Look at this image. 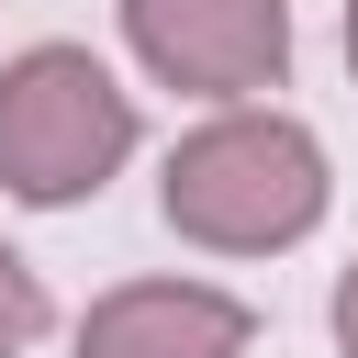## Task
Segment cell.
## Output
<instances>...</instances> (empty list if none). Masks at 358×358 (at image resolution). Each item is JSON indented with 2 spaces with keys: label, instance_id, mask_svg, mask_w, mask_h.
<instances>
[{
  "label": "cell",
  "instance_id": "obj_1",
  "mask_svg": "<svg viewBox=\"0 0 358 358\" xmlns=\"http://www.w3.org/2000/svg\"><path fill=\"white\" fill-rule=\"evenodd\" d=\"M324 201H336L324 134L280 101H213L157 168L168 235L201 246V257H280L324 224Z\"/></svg>",
  "mask_w": 358,
  "mask_h": 358
},
{
  "label": "cell",
  "instance_id": "obj_6",
  "mask_svg": "<svg viewBox=\"0 0 358 358\" xmlns=\"http://www.w3.org/2000/svg\"><path fill=\"white\" fill-rule=\"evenodd\" d=\"M336 347L358 358V257H347V280H336Z\"/></svg>",
  "mask_w": 358,
  "mask_h": 358
},
{
  "label": "cell",
  "instance_id": "obj_2",
  "mask_svg": "<svg viewBox=\"0 0 358 358\" xmlns=\"http://www.w3.org/2000/svg\"><path fill=\"white\" fill-rule=\"evenodd\" d=\"M134 157V90L90 45H22L0 67V190L34 213L101 201Z\"/></svg>",
  "mask_w": 358,
  "mask_h": 358
},
{
  "label": "cell",
  "instance_id": "obj_4",
  "mask_svg": "<svg viewBox=\"0 0 358 358\" xmlns=\"http://www.w3.org/2000/svg\"><path fill=\"white\" fill-rule=\"evenodd\" d=\"M257 313L213 280H123L78 313V358H246Z\"/></svg>",
  "mask_w": 358,
  "mask_h": 358
},
{
  "label": "cell",
  "instance_id": "obj_7",
  "mask_svg": "<svg viewBox=\"0 0 358 358\" xmlns=\"http://www.w3.org/2000/svg\"><path fill=\"white\" fill-rule=\"evenodd\" d=\"M347 78H358V0H347Z\"/></svg>",
  "mask_w": 358,
  "mask_h": 358
},
{
  "label": "cell",
  "instance_id": "obj_5",
  "mask_svg": "<svg viewBox=\"0 0 358 358\" xmlns=\"http://www.w3.org/2000/svg\"><path fill=\"white\" fill-rule=\"evenodd\" d=\"M45 324H56V302H45L34 257H22V246H0V358H22V347H34Z\"/></svg>",
  "mask_w": 358,
  "mask_h": 358
},
{
  "label": "cell",
  "instance_id": "obj_3",
  "mask_svg": "<svg viewBox=\"0 0 358 358\" xmlns=\"http://www.w3.org/2000/svg\"><path fill=\"white\" fill-rule=\"evenodd\" d=\"M123 45L157 90L268 101L291 78V0H123Z\"/></svg>",
  "mask_w": 358,
  "mask_h": 358
}]
</instances>
